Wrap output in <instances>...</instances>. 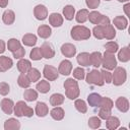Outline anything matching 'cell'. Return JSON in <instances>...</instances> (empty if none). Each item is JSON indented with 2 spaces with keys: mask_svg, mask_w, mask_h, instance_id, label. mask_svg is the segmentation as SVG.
<instances>
[{
  "mask_svg": "<svg viewBox=\"0 0 130 130\" xmlns=\"http://www.w3.org/2000/svg\"><path fill=\"white\" fill-rule=\"evenodd\" d=\"M63 86L65 88V94L69 100H75L79 96L80 89H79V86H78V82L75 79L67 78L64 81Z\"/></svg>",
  "mask_w": 130,
  "mask_h": 130,
  "instance_id": "cell-1",
  "label": "cell"
},
{
  "mask_svg": "<svg viewBox=\"0 0 130 130\" xmlns=\"http://www.w3.org/2000/svg\"><path fill=\"white\" fill-rule=\"evenodd\" d=\"M70 36L74 41H84L88 40L91 36V31L88 27L83 25H75L71 28Z\"/></svg>",
  "mask_w": 130,
  "mask_h": 130,
  "instance_id": "cell-2",
  "label": "cell"
},
{
  "mask_svg": "<svg viewBox=\"0 0 130 130\" xmlns=\"http://www.w3.org/2000/svg\"><path fill=\"white\" fill-rule=\"evenodd\" d=\"M13 113L16 117H27L30 118L34 115V110L28 107L23 101H19L14 105V109H13Z\"/></svg>",
  "mask_w": 130,
  "mask_h": 130,
  "instance_id": "cell-3",
  "label": "cell"
},
{
  "mask_svg": "<svg viewBox=\"0 0 130 130\" xmlns=\"http://www.w3.org/2000/svg\"><path fill=\"white\" fill-rule=\"evenodd\" d=\"M127 79V72L124 67H116L112 73V83L116 86H120L125 83Z\"/></svg>",
  "mask_w": 130,
  "mask_h": 130,
  "instance_id": "cell-4",
  "label": "cell"
},
{
  "mask_svg": "<svg viewBox=\"0 0 130 130\" xmlns=\"http://www.w3.org/2000/svg\"><path fill=\"white\" fill-rule=\"evenodd\" d=\"M85 80L88 84H93V85H98V86H103L105 83L102 78L101 71H99L96 69H92L91 71H89L86 74Z\"/></svg>",
  "mask_w": 130,
  "mask_h": 130,
  "instance_id": "cell-5",
  "label": "cell"
},
{
  "mask_svg": "<svg viewBox=\"0 0 130 130\" xmlns=\"http://www.w3.org/2000/svg\"><path fill=\"white\" fill-rule=\"evenodd\" d=\"M102 66L107 70H114L117 67V60L114 54L105 52L102 59Z\"/></svg>",
  "mask_w": 130,
  "mask_h": 130,
  "instance_id": "cell-6",
  "label": "cell"
},
{
  "mask_svg": "<svg viewBox=\"0 0 130 130\" xmlns=\"http://www.w3.org/2000/svg\"><path fill=\"white\" fill-rule=\"evenodd\" d=\"M43 75L47 80L54 81L59 77V72L56 67L52 65H45L44 70H43Z\"/></svg>",
  "mask_w": 130,
  "mask_h": 130,
  "instance_id": "cell-7",
  "label": "cell"
},
{
  "mask_svg": "<svg viewBox=\"0 0 130 130\" xmlns=\"http://www.w3.org/2000/svg\"><path fill=\"white\" fill-rule=\"evenodd\" d=\"M41 52H42V55H43V58H46V59H51L55 56V50H54V47L51 43L49 42H45L42 44L41 46Z\"/></svg>",
  "mask_w": 130,
  "mask_h": 130,
  "instance_id": "cell-8",
  "label": "cell"
},
{
  "mask_svg": "<svg viewBox=\"0 0 130 130\" xmlns=\"http://www.w3.org/2000/svg\"><path fill=\"white\" fill-rule=\"evenodd\" d=\"M34 15L38 20H45L48 16V8L43 4H39L34 8Z\"/></svg>",
  "mask_w": 130,
  "mask_h": 130,
  "instance_id": "cell-9",
  "label": "cell"
},
{
  "mask_svg": "<svg viewBox=\"0 0 130 130\" xmlns=\"http://www.w3.org/2000/svg\"><path fill=\"white\" fill-rule=\"evenodd\" d=\"M61 53L63 56L67 57V58H71V57L75 56V54H76V47L73 44L65 43L61 46Z\"/></svg>",
  "mask_w": 130,
  "mask_h": 130,
  "instance_id": "cell-10",
  "label": "cell"
},
{
  "mask_svg": "<svg viewBox=\"0 0 130 130\" xmlns=\"http://www.w3.org/2000/svg\"><path fill=\"white\" fill-rule=\"evenodd\" d=\"M0 107L1 110L7 114V115H11L13 113V109H14V103L12 100L10 99H3L0 103Z\"/></svg>",
  "mask_w": 130,
  "mask_h": 130,
  "instance_id": "cell-11",
  "label": "cell"
},
{
  "mask_svg": "<svg viewBox=\"0 0 130 130\" xmlns=\"http://www.w3.org/2000/svg\"><path fill=\"white\" fill-rule=\"evenodd\" d=\"M72 71V63L69 60H63L59 64L58 67V72L62 75H69Z\"/></svg>",
  "mask_w": 130,
  "mask_h": 130,
  "instance_id": "cell-12",
  "label": "cell"
},
{
  "mask_svg": "<svg viewBox=\"0 0 130 130\" xmlns=\"http://www.w3.org/2000/svg\"><path fill=\"white\" fill-rule=\"evenodd\" d=\"M115 106L120 112L126 113L129 110V101L124 96H119L115 102Z\"/></svg>",
  "mask_w": 130,
  "mask_h": 130,
  "instance_id": "cell-13",
  "label": "cell"
},
{
  "mask_svg": "<svg viewBox=\"0 0 130 130\" xmlns=\"http://www.w3.org/2000/svg\"><path fill=\"white\" fill-rule=\"evenodd\" d=\"M63 16L60 13H51L49 15V23L54 27H59L63 24Z\"/></svg>",
  "mask_w": 130,
  "mask_h": 130,
  "instance_id": "cell-14",
  "label": "cell"
},
{
  "mask_svg": "<svg viewBox=\"0 0 130 130\" xmlns=\"http://www.w3.org/2000/svg\"><path fill=\"white\" fill-rule=\"evenodd\" d=\"M13 66V61L7 56H0V72H6Z\"/></svg>",
  "mask_w": 130,
  "mask_h": 130,
  "instance_id": "cell-15",
  "label": "cell"
},
{
  "mask_svg": "<svg viewBox=\"0 0 130 130\" xmlns=\"http://www.w3.org/2000/svg\"><path fill=\"white\" fill-rule=\"evenodd\" d=\"M35 112H36V115L38 117H45L48 115L49 113V108L48 106L44 103V102H38L37 105H36V109H35Z\"/></svg>",
  "mask_w": 130,
  "mask_h": 130,
  "instance_id": "cell-16",
  "label": "cell"
},
{
  "mask_svg": "<svg viewBox=\"0 0 130 130\" xmlns=\"http://www.w3.org/2000/svg\"><path fill=\"white\" fill-rule=\"evenodd\" d=\"M113 23L114 25L120 29V30H123V29H126L127 26H128V20L125 16H122V15H119V16H116L114 19H113Z\"/></svg>",
  "mask_w": 130,
  "mask_h": 130,
  "instance_id": "cell-17",
  "label": "cell"
},
{
  "mask_svg": "<svg viewBox=\"0 0 130 130\" xmlns=\"http://www.w3.org/2000/svg\"><path fill=\"white\" fill-rule=\"evenodd\" d=\"M17 69L20 73H27V71L31 68V63L29 60L27 59H24V58H21L19 59V61L17 62Z\"/></svg>",
  "mask_w": 130,
  "mask_h": 130,
  "instance_id": "cell-18",
  "label": "cell"
},
{
  "mask_svg": "<svg viewBox=\"0 0 130 130\" xmlns=\"http://www.w3.org/2000/svg\"><path fill=\"white\" fill-rule=\"evenodd\" d=\"M20 128V122L15 118H10L4 122L5 130H18Z\"/></svg>",
  "mask_w": 130,
  "mask_h": 130,
  "instance_id": "cell-19",
  "label": "cell"
},
{
  "mask_svg": "<svg viewBox=\"0 0 130 130\" xmlns=\"http://www.w3.org/2000/svg\"><path fill=\"white\" fill-rule=\"evenodd\" d=\"M89 53L87 52H82L80 54L77 55L76 57V60H77V63L81 66H84V67H87V66H90V60H89Z\"/></svg>",
  "mask_w": 130,
  "mask_h": 130,
  "instance_id": "cell-20",
  "label": "cell"
},
{
  "mask_svg": "<svg viewBox=\"0 0 130 130\" xmlns=\"http://www.w3.org/2000/svg\"><path fill=\"white\" fill-rule=\"evenodd\" d=\"M102 59H103V55L101 52H92L89 55L90 65L93 67H100L102 65Z\"/></svg>",
  "mask_w": 130,
  "mask_h": 130,
  "instance_id": "cell-21",
  "label": "cell"
},
{
  "mask_svg": "<svg viewBox=\"0 0 130 130\" xmlns=\"http://www.w3.org/2000/svg\"><path fill=\"white\" fill-rule=\"evenodd\" d=\"M87 102H88L89 106L100 108L101 102H102V95L99 94V93H96V92H92V93L88 94V96H87Z\"/></svg>",
  "mask_w": 130,
  "mask_h": 130,
  "instance_id": "cell-22",
  "label": "cell"
},
{
  "mask_svg": "<svg viewBox=\"0 0 130 130\" xmlns=\"http://www.w3.org/2000/svg\"><path fill=\"white\" fill-rule=\"evenodd\" d=\"M14 20H15V13L12 10L7 9V10H5L3 12V14H2V21L5 24L10 25V24H12L14 22Z\"/></svg>",
  "mask_w": 130,
  "mask_h": 130,
  "instance_id": "cell-23",
  "label": "cell"
},
{
  "mask_svg": "<svg viewBox=\"0 0 130 130\" xmlns=\"http://www.w3.org/2000/svg\"><path fill=\"white\" fill-rule=\"evenodd\" d=\"M38 35L42 39H48L52 35V29L47 24H42L38 27Z\"/></svg>",
  "mask_w": 130,
  "mask_h": 130,
  "instance_id": "cell-24",
  "label": "cell"
},
{
  "mask_svg": "<svg viewBox=\"0 0 130 130\" xmlns=\"http://www.w3.org/2000/svg\"><path fill=\"white\" fill-rule=\"evenodd\" d=\"M118 51H119L118 52V59L121 62L125 63V62H128L130 60V49L128 46L123 47L122 49H120Z\"/></svg>",
  "mask_w": 130,
  "mask_h": 130,
  "instance_id": "cell-25",
  "label": "cell"
},
{
  "mask_svg": "<svg viewBox=\"0 0 130 130\" xmlns=\"http://www.w3.org/2000/svg\"><path fill=\"white\" fill-rule=\"evenodd\" d=\"M50 115H51V117H52L54 120H56V121H60V120H62V119L64 118V116H65V112H64V110H63L61 107L56 106V107H54V108L51 110Z\"/></svg>",
  "mask_w": 130,
  "mask_h": 130,
  "instance_id": "cell-26",
  "label": "cell"
},
{
  "mask_svg": "<svg viewBox=\"0 0 130 130\" xmlns=\"http://www.w3.org/2000/svg\"><path fill=\"white\" fill-rule=\"evenodd\" d=\"M37 36L34 34H25L22 37V44L27 47H34L37 44Z\"/></svg>",
  "mask_w": 130,
  "mask_h": 130,
  "instance_id": "cell-27",
  "label": "cell"
},
{
  "mask_svg": "<svg viewBox=\"0 0 130 130\" xmlns=\"http://www.w3.org/2000/svg\"><path fill=\"white\" fill-rule=\"evenodd\" d=\"M120 125V120L119 118L115 117V116H110L108 119H107V122H106V127L109 129V130H115L119 127Z\"/></svg>",
  "mask_w": 130,
  "mask_h": 130,
  "instance_id": "cell-28",
  "label": "cell"
},
{
  "mask_svg": "<svg viewBox=\"0 0 130 130\" xmlns=\"http://www.w3.org/2000/svg\"><path fill=\"white\" fill-rule=\"evenodd\" d=\"M64 95L61 94V93H53L51 96H50V104L54 107L56 106H60L64 103Z\"/></svg>",
  "mask_w": 130,
  "mask_h": 130,
  "instance_id": "cell-29",
  "label": "cell"
},
{
  "mask_svg": "<svg viewBox=\"0 0 130 130\" xmlns=\"http://www.w3.org/2000/svg\"><path fill=\"white\" fill-rule=\"evenodd\" d=\"M26 75H27L28 79L30 80V82L39 81V80H40V78H41V72H40L37 68H34V67H31V68L27 71Z\"/></svg>",
  "mask_w": 130,
  "mask_h": 130,
  "instance_id": "cell-30",
  "label": "cell"
},
{
  "mask_svg": "<svg viewBox=\"0 0 130 130\" xmlns=\"http://www.w3.org/2000/svg\"><path fill=\"white\" fill-rule=\"evenodd\" d=\"M63 15H64L65 19L72 20L74 15H75V8L72 5H66L63 8Z\"/></svg>",
  "mask_w": 130,
  "mask_h": 130,
  "instance_id": "cell-31",
  "label": "cell"
},
{
  "mask_svg": "<svg viewBox=\"0 0 130 130\" xmlns=\"http://www.w3.org/2000/svg\"><path fill=\"white\" fill-rule=\"evenodd\" d=\"M17 83L22 88H28L31 82H30V80L28 79V77L25 73H21L17 78Z\"/></svg>",
  "mask_w": 130,
  "mask_h": 130,
  "instance_id": "cell-32",
  "label": "cell"
},
{
  "mask_svg": "<svg viewBox=\"0 0 130 130\" xmlns=\"http://www.w3.org/2000/svg\"><path fill=\"white\" fill-rule=\"evenodd\" d=\"M50 88H51V85H50V83L47 80H41L36 85V89H38V91H40L41 93L49 92Z\"/></svg>",
  "mask_w": 130,
  "mask_h": 130,
  "instance_id": "cell-33",
  "label": "cell"
},
{
  "mask_svg": "<svg viewBox=\"0 0 130 130\" xmlns=\"http://www.w3.org/2000/svg\"><path fill=\"white\" fill-rule=\"evenodd\" d=\"M23 98L27 102H34L38 99V92L32 88H27L23 92Z\"/></svg>",
  "mask_w": 130,
  "mask_h": 130,
  "instance_id": "cell-34",
  "label": "cell"
},
{
  "mask_svg": "<svg viewBox=\"0 0 130 130\" xmlns=\"http://www.w3.org/2000/svg\"><path fill=\"white\" fill-rule=\"evenodd\" d=\"M88 13L89 11L87 9H80L76 15H75V19L78 23H84L86 20H87V17H88Z\"/></svg>",
  "mask_w": 130,
  "mask_h": 130,
  "instance_id": "cell-35",
  "label": "cell"
},
{
  "mask_svg": "<svg viewBox=\"0 0 130 130\" xmlns=\"http://www.w3.org/2000/svg\"><path fill=\"white\" fill-rule=\"evenodd\" d=\"M104 32H105V39L107 40H113L116 37V29L111 23L104 26Z\"/></svg>",
  "mask_w": 130,
  "mask_h": 130,
  "instance_id": "cell-36",
  "label": "cell"
},
{
  "mask_svg": "<svg viewBox=\"0 0 130 130\" xmlns=\"http://www.w3.org/2000/svg\"><path fill=\"white\" fill-rule=\"evenodd\" d=\"M102 16H103V14H101L99 11L93 10V11H91V12L88 13L87 19H89V21H90L92 24H96V25H98V24L100 23L101 19H102Z\"/></svg>",
  "mask_w": 130,
  "mask_h": 130,
  "instance_id": "cell-37",
  "label": "cell"
},
{
  "mask_svg": "<svg viewBox=\"0 0 130 130\" xmlns=\"http://www.w3.org/2000/svg\"><path fill=\"white\" fill-rule=\"evenodd\" d=\"M74 107L75 109L80 112L81 114H84L87 112V106H86V103L81 100V99H75V102H74Z\"/></svg>",
  "mask_w": 130,
  "mask_h": 130,
  "instance_id": "cell-38",
  "label": "cell"
},
{
  "mask_svg": "<svg viewBox=\"0 0 130 130\" xmlns=\"http://www.w3.org/2000/svg\"><path fill=\"white\" fill-rule=\"evenodd\" d=\"M21 47V44H20V42L17 40V39H14V38H12V39H10V40H8V43H7V48H8V50L10 51V52H15L17 49H19Z\"/></svg>",
  "mask_w": 130,
  "mask_h": 130,
  "instance_id": "cell-39",
  "label": "cell"
},
{
  "mask_svg": "<svg viewBox=\"0 0 130 130\" xmlns=\"http://www.w3.org/2000/svg\"><path fill=\"white\" fill-rule=\"evenodd\" d=\"M92 35L94 36L95 39H99V40H102V39H105V32H104V26L102 25H95L93 28H92Z\"/></svg>",
  "mask_w": 130,
  "mask_h": 130,
  "instance_id": "cell-40",
  "label": "cell"
},
{
  "mask_svg": "<svg viewBox=\"0 0 130 130\" xmlns=\"http://www.w3.org/2000/svg\"><path fill=\"white\" fill-rule=\"evenodd\" d=\"M101 125H102V121H101V118L100 117L93 116V117H90L88 119V126H89V128H91V129H98V128L101 127Z\"/></svg>",
  "mask_w": 130,
  "mask_h": 130,
  "instance_id": "cell-41",
  "label": "cell"
},
{
  "mask_svg": "<svg viewBox=\"0 0 130 130\" xmlns=\"http://www.w3.org/2000/svg\"><path fill=\"white\" fill-rule=\"evenodd\" d=\"M29 57H30V59L34 60V61H39V60H41V59L43 58L41 49H40L39 47H35V48L30 51V53H29Z\"/></svg>",
  "mask_w": 130,
  "mask_h": 130,
  "instance_id": "cell-42",
  "label": "cell"
},
{
  "mask_svg": "<svg viewBox=\"0 0 130 130\" xmlns=\"http://www.w3.org/2000/svg\"><path fill=\"white\" fill-rule=\"evenodd\" d=\"M105 49H106V52H109V53H112V54H115L116 52H118L119 50V46L116 42H108L106 45H105Z\"/></svg>",
  "mask_w": 130,
  "mask_h": 130,
  "instance_id": "cell-43",
  "label": "cell"
},
{
  "mask_svg": "<svg viewBox=\"0 0 130 130\" xmlns=\"http://www.w3.org/2000/svg\"><path fill=\"white\" fill-rule=\"evenodd\" d=\"M73 77L77 80H82L84 77H85V71L83 68L81 67H76L74 70H73Z\"/></svg>",
  "mask_w": 130,
  "mask_h": 130,
  "instance_id": "cell-44",
  "label": "cell"
},
{
  "mask_svg": "<svg viewBox=\"0 0 130 130\" xmlns=\"http://www.w3.org/2000/svg\"><path fill=\"white\" fill-rule=\"evenodd\" d=\"M100 107H103V108L112 110L113 107H114V103H113V101H112L110 98L102 96V102H101V106H100Z\"/></svg>",
  "mask_w": 130,
  "mask_h": 130,
  "instance_id": "cell-45",
  "label": "cell"
},
{
  "mask_svg": "<svg viewBox=\"0 0 130 130\" xmlns=\"http://www.w3.org/2000/svg\"><path fill=\"white\" fill-rule=\"evenodd\" d=\"M101 74H102V78H103V80H104V82H106V83H112V73L109 71V70H107V69H103L102 71H101Z\"/></svg>",
  "mask_w": 130,
  "mask_h": 130,
  "instance_id": "cell-46",
  "label": "cell"
},
{
  "mask_svg": "<svg viewBox=\"0 0 130 130\" xmlns=\"http://www.w3.org/2000/svg\"><path fill=\"white\" fill-rule=\"evenodd\" d=\"M111 110L109 109H106V108H103V107H100V111H99V117L101 119H104V120H107L110 116H111Z\"/></svg>",
  "mask_w": 130,
  "mask_h": 130,
  "instance_id": "cell-47",
  "label": "cell"
},
{
  "mask_svg": "<svg viewBox=\"0 0 130 130\" xmlns=\"http://www.w3.org/2000/svg\"><path fill=\"white\" fill-rule=\"evenodd\" d=\"M10 91V86L6 82H0V94L1 95H7Z\"/></svg>",
  "mask_w": 130,
  "mask_h": 130,
  "instance_id": "cell-48",
  "label": "cell"
},
{
  "mask_svg": "<svg viewBox=\"0 0 130 130\" xmlns=\"http://www.w3.org/2000/svg\"><path fill=\"white\" fill-rule=\"evenodd\" d=\"M86 6L90 9H95L100 6L101 4V0H85Z\"/></svg>",
  "mask_w": 130,
  "mask_h": 130,
  "instance_id": "cell-49",
  "label": "cell"
},
{
  "mask_svg": "<svg viewBox=\"0 0 130 130\" xmlns=\"http://www.w3.org/2000/svg\"><path fill=\"white\" fill-rule=\"evenodd\" d=\"M12 54H13V57H14L15 59H21V58H23L24 55H25V49H24L23 47H20L19 49H17V50H16L15 52H13Z\"/></svg>",
  "mask_w": 130,
  "mask_h": 130,
  "instance_id": "cell-50",
  "label": "cell"
},
{
  "mask_svg": "<svg viewBox=\"0 0 130 130\" xmlns=\"http://www.w3.org/2000/svg\"><path fill=\"white\" fill-rule=\"evenodd\" d=\"M108 24H110V18H109L107 15H103V16H102V19H101V21H100V23H99V25L106 26V25H108Z\"/></svg>",
  "mask_w": 130,
  "mask_h": 130,
  "instance_id": "cell-51",
  "label": "cell"
},
{
  "mask_svg": "<svg viewBox=\"0 0 130 130\" xmlns=\"http://www.w3.org/2000/svg\"><path fill=\"white\" fill-rule=\"evenodd\" d=\"M5 52V42L3 40H0V54H3Z\"/></svg>",
  "mask_w": 130,
  "mask_h": 130,
  "instance_id": "cell-52",
  "label": "cell"
},
{
  "mask_svg": "<svg viewBox=\"0 0 130 130\" xmlns=\"http://www.w3.org/2000/svg\"><path fill=\"white\" fill-rule=\"evenodd\" d=\"M123 8H124V11H125L126 15H127V16H129V15H130V12H129V8H130V3H127V4H125Z\"/></svg>",
  "mask_w": 130,
  "mask_h": 130,
  "instance_id": "cell-53",
  "label": "cell"
},
{
  "mask_svg": "<svg viewBox=\"0 0 130 130\" xmlns=\"http://www.w3.org/2000/svg\"><path fill=\"white\" fill-rule=\"evenodd\" d=\"M8 5V0H0V7L5 8Z\"/></svg>",
  "mask_w": 130,
  "mask_h": 130,
  "instance_id": "cell-54",
  "label": "cell"
},
{
  "mask_svg": "<svg viewBox=\"0 0 130 130\" xmlns=\"http://www.w3.org/2000/svg\"><path fill=\"white\" fill-rule=\"evenodd\" d=\"M119 2H128L129 0H118Z\"/></svg>",
  "mask_w": 130,
  "mask_h": 130,
  "instance_id": "cell-55",
  "label": "cell"
},
{
  "mask_svg": "<svg viewBox=\"0 0 130 130\" xmlns=\"http://www.w3.org/2000/svg\"><path fill=\"white\" fill-rule=\"evenodd\" d=\"M105 1H111V0H105Z\"/></svg>",
  "mask_w": 130,
  "mask_h": 130,
  "instance_id": "cell-56",
  "label": "cell"
}]
</instances>
